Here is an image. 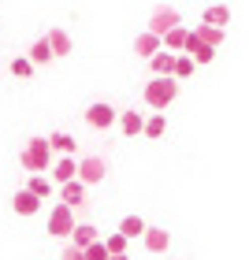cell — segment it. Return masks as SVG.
I'll use <instances>...</instances> for the list:
<instances>
[{"label":"cell","mask_w":249,"mask_h":260,"mask_svg":"<svg viewBox=\"0 0 249 260\" xmlns=\"http://www.w3.org/2000/svg\"><path fill=\"white\" fill-rule=\"evenodd\" d=\"M175 97H179V78H175V75H152V82L145 86V104H149V108L164 112Z\"/></svg>","instance_id":"cell-1"},{"label":"cell","mask_w":249,"mask_h":260,"mask_svg":"<svg viewBox=\"0 0 249 260\" xmlns=\"http://www.w3.org/2000/svg\"><path fill=\"white\" fill-rule=\"evenodd\" d=\"M22 168L34 171V175L52 168V149H49V138H30V145L22 149Z\"/></svg>","instance_id":"cell-2"},{"label":"cell","mask_w":249,"mask_h":260,"mask_svg":"<svg viewBox=\"0 0 249 260\" xmlns=\"http://www.w3.org/2000/svg\"><path fill=\"white\" fill-rule=\"evenodd\" d=\"M71 227H75V208L60 201V205L49 212V234L52 238H71Z\"/></svg>","instance_id":"cell-3"},{"label":"cell","mask_w":249,"mask_h":260,"mask_svg":"<svg viewBox=\"0 0 249 260\" xmlns=\"http://www.w3.org/2000/svg\"><path fill=\"white\" fill-rule=\"evenodd\" d=\"M179 22H182V15H179V11H175L171 4H160V8L152 11V15H149V30H152V34H160V38H164V34H168L171 26H179Z\"/></svg>","instance_id":"cell-4"},{"label":"cell","mask_w":249,"mask_h":260,"mask_svg":"<svg viewBox=\"0 0 249 260\" xmlns=\"http://www.w3.org/2000/svg\"><path fill=\"white\" fill-rule=\"evenodd\" d=\"M119 115H115V108L112 104H104V101H97V104H89V112H86V123L93 126V130H108Z\"/></svg>","instance_id":"cell-5"},{"label":"cell","mask_w":249,"mask_h":260,"mask_svg":"<svg viewBox=\"0 0 249 260\" xmlns=\"http://www.w3.org/2000/svg\"><path fill=\"white\" fill-rule=\"evenodd\" d=\"M182 52H190V56H194V63H197V67H201V63H212V60H216V49H212V45H205V41H201L197 34H194V30L186 34V45H182Z\"/></svg>","instance_id":"cell-6"},{"label":"cell","mask_w":249,"mask_h":260,"mask_svg":"<svg viewBox=\"0 0 249 260\" xmlns=\"http://www.w3.org/2000/svg\"><path fill=\"white\" fill-rule=\"evenodd\" d=\"M104 175H108V164H104L101 156H86V160L78 164V179L86 182V186H97Z\"/></svg>","instance_id":"cell-7"},{"label":"cell","mask_w":249,"mask_h":260,"mask_svg":"<svg viewBox=\"0 0 249 260\" xmlns=\"http://www.w3.org/2000/svg\"><path fill=\"white\" fill-rule=\"evenodd\" d=\"M86 190H89V186L82 182V179H67V182H60V201L75 208V205H82V201H86Z\"/></svg>","instance_id":"cell-8"},{"label":"cell","mask_w":249,"mask_h":260,"mask_svg":"<svg viewBox=\"0 0 249 260\" xmlns=\"http://www.w3.org/2000/svg\"><path fill=\"white\" fill-rule=\"evenodd\" d=\"M160 49H164V41H160V34H152V30H145V34L134 41V52L141 56V60H149V56L160 52Z\"/></svg>","instance_id":"cell-9"},{"label":"cell","mask_w":249,"mask_h":260,"mask_svg":"<svg viewBox=\"0 0 249 260\" xmlns=\"http://www.w3.org/2000/svg\"><path fill=\"white\" fill-rule=\"evenodd\" d=\"M141 238H145V249H149V253H164V249L171 245V234L160 231V227H145V234H141Z\"/></svg>","instance_id":"cell-10"},{"label":"cell","mask_w":249,"mask_h":260,"mask_svg":"<svg viewBox=\"0 0 249 260\" xmlns=\"http://www.w3.org/2000/svg\"><path fill=\"white\" fill-rule=\"evenodd\" d=\"M149 67H152V75H171V71H175V52H171V49L152 52V56H149Z\"/></svg>","instance_id":"cell-11"},{"label":"cell","mask_w":249,"mask_h":260,"mask_svg":"<svg viewBox=\"0 0 249 260\" xmlns=\"http://www.w3.org/2000/svg\"><path fill=\"white\" fill-rule=\"evenodd\" d=\"M11 205H15V212H19V216H34V212L41 208V197H38V193H30V190H19Z\"/></svg>","instance_id":"cell-12"},{"label":"cell","mask_w":249,"mask_h":260,"mask_svg":"<svg viewBox=\"0 0 249 260\" xmlns=\"http://www.w3.org/2000/svg\"><path fill=\"white\" fill-rule=\"evenodd\" d=\"M101 234H97V227H93V223H75V227H71V242L78 245V249H86L89 242H97Z\"/></svg>","instance_id":"cell-13"},{"label":"cell","mask_w":249,"mask_h":260,"mask_svg":"<svg viewBox=\"0 0 249 260\" xmlns=\"http://www.w3.org/2000/svg\"><path fill=\"white\" fill-rule=\"evenodd\" d=\"M194 34H197V38L205 41V45H212V49H220V45H223V26H212V22H197Z\"/></svg>","instance_id":"cell-14"},{"label":"cell","mask_w":249,"mask_h":260,"mask_svg":"<svg viewBox=\"0 0 249 260\" xmlns=\"http://www.w3.org/2000/svg\"><path fill=\"white\" fill-rule=\"evenodd\" d=\"M30 60H34V67H41V63L56 60V56H52V45H49V38H38V41L30 45Z\"/></svg>","instance_id":"cell-15"},{"label":"cell","mask_w":249,"mask_h":260,"mask_svg":"<svg viewBox=\"0 0 249 260\" xmlns=\"http://www.w3.org/2000/svg\"><path fill=\"white\" fill-rule=\"evenodd\" d=\"M186 34H190V30L182 26V22H179V26H171V30L160 38V41H164V49H171V52H182V45H186Z\"/></svg>","instance_id":"cell-16"},{"label":"cell","mask_w":249,"mask_h":260,"mask_svg":"<svg viewBox=\"0 0 249 260\" xmlns=\"http://www.w3.org/2000/svg\"><path fill=\"white\" fill-rule=\"evenodd\" d=\"M49 149H52V152H60V156H71V152L78 149V141L71 138V134H60V130H56V134L49 138Z\"/></svg>","instance_id":"cell-17"},{"label":"cell","mask_w":249,"mask_h":260,"mask_svg":"<svg viewBox=\"0 0 249 260\" xmlns=\"http://www.w3.org/2000/svg\"><path fill=\"white\" fill-rule=\"evenodd\" d=\"M119 126H123L127 138H138L141 126H145V119H141V112H123V115H119Z\"/></svg>","instance_id":"cell-18"},{"label":"cell","mask_w":249,"mask_h":260,"mask_svg":"<svg viewBox=\"0 0 249 260\" xmlns=\"http://www.w3.org/2000/svg\"><path fill=\"white\" fill-rule=\"evenodd\" d=\"M45 38H49V45H52V56H71V38L64 30H49Z\"/></svg>","instance_id":"cell-19"},{"label":"cell","mask_w":249,"mask_h":260,"mask_svg":"<svg viewBox=\"0 0 249 260\" xmlns=\"http://www.w3.org/2000/svg\"><path fill=\"white\" fill-rule=\"evenodd\" d=\"M205 22H212V26H227V22H231V8H227V4L205 8Z\"/></svg>","instance_id":"cell-20"},{"label":"cell","mask_w":249,"mask_h":260,"mask_svg":"<svg viewBox=\"0 0 249 260\" xmlns=\"http://www.w3.org/2000/svg\"><path fill=\"white\" fill-rule=\"evenodd\" d=\"M194 67H197V63H194V56H190V52H175V71H171V75L179 78V82L194 75Z\"/></svg>","instance_id":"cell-21"},{"label":"cell","mask_w":249,"mask_h":260,"mask_svg":"<svg viewBox=\"0 0 249 260\" xmlns=\"http://www.w3.org/2000/svg\"><path fill=\"white\" fill-rule=\"evenodd\" d=\"M119 234H127V238H141V234H145V219H141V216H123Z\"/></svg>","instance_id":"cell-22"},{"label":"cell","mask_w":249,"mask_h":260,"mask_svg":"<svg viewBox=\"0 0 249 260\" xmlns=\"http://www.w3.org/2000/svg\"><path fill=\"white\" fill-rule=\"evenodd\" d=\"M56 182H67V179H78V164L71 160V156H60V164H56Z\"/></svg>","instance_id":"cell-23"},{"label":"cell","mask_w":249,"mask_h":260,"mask_svg":"<svg viewBox=\"0 0 249 260\" xmlns=\"http://www.w3.org/2000/svg\"><path fill=\"white\" fill-rule=\"evenodd\" d=\"M164 130H168V119H164V115L157 112V115H149V119H145V126H141V134H145V138H160Z\"/></svg>","instance_id":"cell-24"},{"label":"cell","mask_w":249,"mask_h":260,"mask_svg":"<svg viewBox=\"0 0 249 260\" xmlns=\"http://www.w3.org/2000/svg\"><path fill=\"white\" fill-rule=\"evenodd\" d=\"M26 190H30V193H38V197L45 201V197H49V193H52V182H49V179H45V175H34V179H30V186H26Z\"/></svg>","instance_id":"cell-25"},{"label":"cell","mask_w":249,"mask_h":260,"mask_svg":"<svg viewBox=\"0 0 249 260\" xmlns=\"http://www.w3.org/2000/svg\"><path fill=\"white\" fill-rule=\"evenodd\" d=\"M11 75H15V78H30V75H34V60H30V56L11 60Z\"/></svg>","instance_id":"cell-26"},{"label":"cell","mask_w":249,"mask_h":260,"mask_svg":"<svg viewBox=\"0 0 249 260\" xmlns=\"http://www.w3.org/2000/svg\"><path fill=\"white\" fill-rule=\"evenodd\" d=\"M82 253H86V260H108V256H112V253H108V245H104L101 238H97V242H89Z\"/></svg>","instance_id":"cell-27"},{"label":"cell","mask_w":249,"mask_h":260,"mask_svg":"<svg viewBox=\"0 0 249 260\" xmlns=\"http://www.w3.org/2000/svg\"><path fill=\"white\" fill-rule=\"evenodd\" d=\"M127 242H130V238H127V234H119V231H115L112 238H104V245H108V253H127Z\"/></svg>","instance_id":"cell-28"},{"label":"cell","mask_w":249,"mask_h":260,"mask_svg":"<svg viewBox=\"0 0 249 260\" xmlns=\"http://www.w3.org/2000/svg\"><path fill=\"white\" fill-rule=\"evenodd\" d=\"M60 260H86V253H82V249H78V245H75V242H71V245H67V249H64V256H60Z\"/></svg>","instance_id":"cell-29"},{"label":"cell","mask_w":249,"mask_h":260,"mask_svg":"<svg viewBox=\"0 0 249 260\" xmlns=\"http://www.w3.org/2000/svg\"><path fill=\"white\" fill-rule=\"evenodd\" d=\"M108 260H130V256H127V253H112Z\"/></svg>","instance_id":"cell-30"}]
</instances>
